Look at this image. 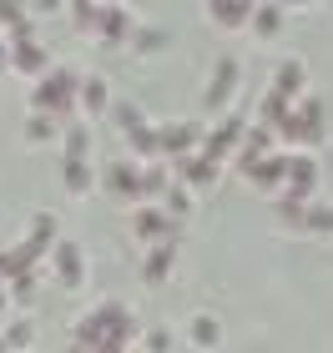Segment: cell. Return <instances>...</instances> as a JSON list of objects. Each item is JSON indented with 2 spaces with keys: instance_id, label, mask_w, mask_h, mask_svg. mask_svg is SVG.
I'll list each match as a JSON object with an SVG mask.
<instances>
[{
  "instance_id": "6da1fadb",
  "label": "cell",
  "mask_w": 333,
  "mask_h": 353,
  "mask_svg": "<svg viewBox=\"0 0 333 353\" xmlns=\"http://www.w3.org/2000/svg\"><path fill=\"white\" fill-rule=\"evenodd\" d=\"M76 91H81V71L71 66H51L41 81H30V111H46L56 121H76Z\"/></svg>"
},
{
  "instance_id": "7a4b0ae2",
  "label": "cell",
  "mask_w": 333,
  "mask_h": 353,
  "mask_svg": "<svg viewBox=\"0 0 333 353\" xmlns=\"http://www.w3.org/2000/svg\"><path fill=\"white\" fill-rule=\"evenodd\" d=\"M111 117H117V132H121L126 147H132L137 162H162V152H157V126L147 121V111L137 101H111Z\"/></svg>"
},
{
  "instance_id": "3957f363",
  "label": "cell",
  "mask_w": 333,
  "mask_h": 353,
  "mask_svg": "<svg viewBox=\"0 0 333 353\" xmlns=\"http://www.w3.org/2000/svg\"><path fill=\"white\" fill-rule=\"evenodd\" d=\"M237 81H243V61H237L232 51H228V56H217V61H212V71H208V86H202V111L222 117V111L232 106V96H237Z\"/></svg>"
},
{
  "instance_id": "277c9868",
  "label": "cell",
  "mask_w": 333,
  "mask_h": 353,
  "mask_svg": "<svg viewBox=\"0 0 333 353\" xmlns=\"http://www.w3.org/2000/svg\"><path fill=\"white\" fill-rule=\"evenodd\" d=\"M323 132H328V126H323V101H319V96H303V101L293 106V117L278 126V137H283V141H293V147H303V152H308V147H319Z\"/></svg>"
},
{
  "instance_id": "5b68a950",
  "label": "cell",
  "mask_w": 333,
  "mask_h": 353,
  "mask_svg": "<svg viewBox=\"0 0 333 353\" xmlns=\"http://www.w3.org/2000/svg\"><path fill=\"white\" fill-rule=\"evenodd\" d=\"M137 26L141 21L121 6V0H101V15H97V30H91V36H97L101 51H121V46H132Z\"/></svg>"
},
{
  "instance_id": "8992f818",
  "label": "cell",
  "mask_w": 333,
  "mask_h": 353,
  "mask_svg": "<svg viewBox=\"0 0 333 353\" xmlns=\"http://www.w3.org/2000/svg\"><path fill=\"white\" fill-rule=\"evenodd\" d=\"M243 137H248V117H243V111H222V117H217V126H212V132L208 137H202V157H208V162H228V157L237 152V147H243Z\"/></svg>"
},
{
  "instance_id": "52a82bcc",
  "label": "cell",
  "mask_w": 333,
  "mask_h": 353,
  "mask_svg": "<svg viewBox=\"0 0 333 353\" xmlns=\"http://www.w3.org/2000/svg\"><path fill=\"white\" fill-rule=\"evenodd\" d=\"M51 278L66 288V293H76V288L86 283V258H81V248H76L71 237H56V248H51Z\"/></svg>"
},
{
  "instance_id": "ba28073f",
  "label": "cell",
  "mask_w": 333,
  "mask_h": 353,
  "mask_svg": "<svg viewBox=\"0 0 333 353\" xmlns=\"http://www.w3.org/2000/svg\"><path fill=\"white\" fill-rule=\"evenodd\" d=\"M51 66H56V61H51V51H46V41L30 36V41H15V46H10V71L26 76V81H41Z\"/></svg>"
},
{
  "instance_id": "9c48e42d",
  "label": "cell",
  "mask_w": 333,
  "mask_h": 353,
  "mask_svg": "<svg viewBox=\"0 0 333 353\" xmlns=\"http://www.w3.org/2000/svg\"><path fill=\"white\" fill-rule=\"evenodd\" d=\"M202 147V126L197 121H167V126H157V152L162 157H187V152H197Z\"/></svg>"
},
{
  "instance_id": "30bf717a",
  "label": "cell",
  "mask_w": 333,
  "mask_h": 353,
  "mask_svg": "<svg viewBox=\"0 0 333 353\" xmlns=\"http://www.w3.org/2000/svg\"><path fill=\"white\" fill-rule=\"evenodd\" d=\"M101 187H106V197H117V202H141V162L132 157V162H111L101 172Z\"/></svg>"
},
{
  "instance_id": "8fae6325",
  "label": "cell",
  "mask_w": 333,
  "mask_h": 353,
  "mask_svg": "<svg viewBox=\"0 0 333 353\" xmlns=\"http://www.w3.org/2000/svg\"><path fill=\"white\" fill-rule=\"evenodd\" d=\"M132 232L141 237V243H172V212L167 207H157V202H141L137 212H132Z\"/></svg>"
},
{
  "instance_id": "7c38bea8",
  "label": "cell",
  "mask_w": 333,
  "mask_h": 353,
  "mask_svg": "<svg viewBox=\"0 0 333 353\" xmlns=\"http://www.w3.org/2000/svg\"><path fill=\"white\" fill-rule=\"evenodd\" d=\"M111 101H117V96H111V81L106 76H81V91H76V111H81L86 121H97V117H111Z\"/></svg>"
},
{
  "instance_id": "4fadbf2b",
  "label": "cell",
  "mask_w": 333,
  "mask_h": 353,
  "mask_svg": "<svg viewBox=\"0 0 333 353\" xmlns=\"http://www.w3.org/2000/svg\"><path fill=\"white\" fill-rule=\"evenodd\" d=\"M268 91L288 96V101L298 106V101H303V96H308V66H303V61H298V56H283L278 66H273V86H268Z\"/></svg>"
},
{
  "instance_id": "5bb4252c",
  "label": "cell",
  "mask_w": 333,
  "mask_h": 353,
  "mask_svg": "<svg viewBox=\"0 0 333 353\" xmlns=\"http://www.w3.org/2000/svg\"><path fill=\"white\" fill-rule=\"evenodd\" d=\"M283 26H288V10H283L278 0H258V6H252V21H248L252 41H278Z\"/></svg>"
},
{
  "instance_id": "9a60e30c",
  "label": "cell",
  "mask_w": 333,
  "mask_h": 353,
  "mask_svg": "<svg viewBox=\"0 0 333 353\" xmlns=\"http://www.w3.org/2000/svg\"><path fill=\"white\" fill-rule=\"evenodd\" d=\"M252 6H258V0H208L202 10H208V21L222 26V30H248Z\"/></svg>"
},
{
  "instance_id": "2e32d148",
  "label": "cell",
  "mask_w": 333,
  "mask_h": 353,
  "mask_svg": "<svg viewBox=\"0 0 333 353\" xmlns=\"http://www.w3.org/2000/svg\"><path fill=\"white\" fill-rule=\"evenodd\" d=\"M172 172H177V182H182V187H212V182H217V162H208L202 152L177 157V162H172Z\"/></svg>"
},
{
  "instance_id": "e0dca14e",
  "label": "cell",
  "mask_w": 333,
  "mask_h": 353,
  "mask_svg": "<svg viewBox=\"0 0 333 353\" xmlns=\"http://www.w3.org/2000/svg\"><path fill=\"white\" fill-rule=\"evenodd\" d=\"M61 162H91V121L61 126Z\"/></svg>"
},
{
  "instance_id": "ac0fdd59",
  "label": "cell",
  "mask_w": 333,
  "mask_h": 353,
  "mask_svg": "<svg viewBox=\"0 0 333 353\" xmlns=\"http://www.w3.org/2000/svg\"><path fill=\"white\" fill-rule=\"evenodd\" d=\"M243 176L252 187H278V182H288V157L283 152H268V157H258L252 167H243Z\"/></svg>"
},
{
  "instance_id": "d6986e66",
  "label": "cell",
  "mask_w": 333,
  "mask_h": 353,
  "mask_svg": "<svg viewBox=\"0 0 333 353\" xmlns=\"http://www.w3.org/2000/svg\"><path fill=\"white\" fill-rule=\"evenodd\" d=\"M273 152V126H248V137H243V147H237V172L252 167L258 157Z\"/></svg>"
},
{
  "instance_id": "ffe728a7",
  "label": "cell",
  "mask_w": 333,
  "mask_h": 353,
  "mask_svg": "<svg viewBox=\"0 0 333 353\" xmlns=\"http://www.w3.org/2000/svg\"><path fill=\"white\" fill-rule=\"evenodd\" d=\"M313 182H319V162H313L308 152H293L288 157V192H313Z\"/></svg>"
},
{
  "instance_id": "44dd1931",
  "label": "cell",
  "mask_w": 333,
  "mask_h": 353,
  "mask_svg": "<svg viewBox=\"0 0 333 353\" xmlns=\"http://www.w3.org/2000/svg\"><path fill=\"white\" fill-rule=\"evenodd\" d=\"M162 51H167V30H162V26H152V21H141V26H137V36H132V56L152 61V56H162Z\"/></svg>"
},
{
  "instance_id": "7402d4cb",
  "label": "cell",
  "mask_w": 333,
  "mask_h": 353,
  "mask_svg": "<svg viewBox=\"0 0 333 353\" xmlns=\"http://www.w3.org/2000/svg\"><path fill=\"white\" fill-rule=\"evenodd\" d=\"M172 263H177V248H172V243H152L147 263H141V278H147V283H162L167 272H172Z\"/></svg>"
},
{
  "instance_id": "603a6c76",
  "label": "cell",
  "mask_w": 333,
  "mask_h": 353,
  "mask_svg": "<svg viewBox=\"0 0 333 353\" xmlns=\"http://www.w3.org/2000/svg\"><path fill=\"white\" fill-rule=\"evenodd\" d=\"M61 126H66V121L46 117V111H30V117H26V141H30V147H46V141L61 137Z\"/></svg>"
},
{
  "instance_id": "cb8c5ba5",
  "label": "cell",
  "mask_w": 333,
  "mask_h": 353,
  "mask_svg": "<svg viewBox=\"0 0 333 353\" xmlns=\"http://www.w3.org/2000/svg\"><path fill=\"white\" fill-rule=\"evenodd\" d=\"M61 187H66L71 197H86V192L97 187V176H91V162H61Z\"/></svg>"
},
{
  "instance_id": "d4e9b609",
  "label": "cell",
  "mask_w": 333,
  "mask_h": 353,
  "mask_svg": "<svg viewBox=\"0 0 333 353\" xmlns=\"http://www.w3.org/2000/svg\"><path fill=\"white\" fill-rule=\"evenodd\" d=\"M66 15H71L76 36H91V30H97V15H101V0H66Z\"/></svg>"
},
{
  "instance_id": "484cf974",
  "label": "cell",
  "mask_w": 333,
  "mask_h": 353,
  "mask_svg": "<svg viewBox=\"0 0 333 353\" xmlns=\"http://www.w3.org/2000/svg\"><path fill=\"white\" fill-rule=\"evenodd\" d=\"M288 117H293V101H288V96H278V91H268V96H263V106H258V121L278 132V126L288 121Z\"/></svg>"
},
{
  "instance_id": "4316f807",
  "label": "cell",
  "mask_w": 333,
  "mask_h": 353,
  "mask_svg": "<svg viewBox=\"0 0 333 353\" xmlns=\"http://www.w3.org/2000/svg\"><path fill=\"white\" fill-rule=\"evenodd\" d=\"M0 339H6L10 353H30V339H36V328H30V318H10V323L0 328Z\"/></svg>"
},
{
  "instance_id": "83f0119b",
  "label": "cell",
  "mask_w": 333,
  "mask_h": 353,
  "mask_svg": "<svg viewBox=\"0 0 333 353\" xmlns=\"http://www.w3.org/2000/svg\"><path fill=\"white\" fill-rule=\"evenodd\" d=\"M56 232H61V222H56V212H36V217H30V232H26V237H36V243H46V248H56Z\"/></svg>"
},
{
  "instance_id": "f1b7e54d",
  "label": "cell",
  "mask_w": 333,
  "mask_h": 353,
  "mask_svg": "<svg viewBox=\"0 0 333 353\" xmlns=\"http://www.w3.org/2000/svg\"><path fill=\"white\" fill-rule=\"evenodd\" d=\"M217 339H222L217 318H208V313H197V318H192V343H197V348H217Z\"/></svg>"
},
{
  "instance_id": "f546056e",
  "label": "cell",
  "mask_w": 333,
  "mask_h": 353,
  "mask_svg": "<svg viewBox=\"0 0 333 353\" xmlns=\"http://www.w3.org/2000/svg\"><path fill=\"white\" fill-rule=\"evenodd\" d=\"M162 202H167V212H172V217H187V212H192V192H187L182 182H172Z\"/></svg>"
},
{
  "instance_id": "4dcf8cb0",
  "label": "cell",
  "mask_w": 333,
  "mask_h": 353,
  "mask_svg": "<svg viewBox=\"0 0 333 353\" xmlns=\"http://www.w3.org/2000/svg\"><path fill=\"white\" fill-rule=\"evenodd\" d=\"M10 298H15V303H36V268L10 278Z\"/></svg>"
},
{
  "instance_id": "1f68e13d",
  "label": "cell",
  "mask_w": 333,
  "mask_h": 353,
  "mask_svg": "<svg viewBox=\"0 0 333 353\" xmlns=\"http://www.w3.org/2000/svg\"><path fill=\"white\" fill-rule=\"evenodd\" d=\"M26 15H30V10H26V0H0V36H6L10 26H21Z\"/></svg>"
},
{
  "instance_id": "d6a6232c",
  "label": "cell",
  "mask_w": 333,
  "mask_h": 353,
  "mask_svg": "<svg viewBox=\"0 0 333 353\" xmlns=\"http://www.w3.org/2000/svg\"><path fill=\"white\" fill-rule=\"evenodd\" d=\"M30 21H41V15H66V0H26Z\"/></svg>"
},
{
  "instance_id": "836d02e7",
  "label": "cell",
  "mask_w": 333,
  "mask_h": 353,
  "mask_svg": "<svg viewBox=\"0 0 333 353\" xmlns=\"http://www.w3.org/2000/svg\"><path fill=\"white\" fill-rule=\"evenodd\" d=\"M308 228H313V232H333V207H313V212H308Z\"/></svg>"
},
{
  "instance_id": "e575fe53",
  "label": "cell",
  "mask_w": 333,
  "mask_h": 353,
  "mask_svg": "<svg viewBox=\"0 0 333 353\" xmlns=\"http://www.w3.org/2000/svg\"><path fill=\"white\" fill-rule=\"evenodd\" d=\"M147 353H167V328H152L147 333Z\"/></svg>"
},
{
  "instance_id": "d590c367",
  "label": "cell",
  "mask_w": 333,
  "mask_h": 353,
  "mask_svg": "<svg viewBox=\"0 0 333 353\" xmlns=\"http://www.w3.org/2000/svg\"><path fill=\"white\" fill-rule=\"evenodd\" d=\"M278 6H283V10H313L319 0H278Z\"/></svg>"
},
{
  "instance_id": "8d00e7d4",
  "label": "cell",
  "mask_w": 333,
  "mask_h": 353,
  "mask_svg": "<svg viewBox=\"0 0 333 353\" xmlns=\"http://www.w3.org/2000/svg\"><path fill=\"white\" fill-rule=\"evenodd\" d=\"M0 71H10V46H6V36H0Z\"/></svg>"
},
{
  "instance_id": "74e56055",
  "label": "cell",
  "mask_w": 333,
  "mask_h": 353,
  "mask_svg": "<svg viewBox=\"0 0 333 353\" xmlns=\"http://www.w3.org/2000/svg\"><path fill=\"white\" fill-rule=\"evenodd\" d=\"M6 303H10V283H0V318H6Z\"/></svg>"
},
{
  "instance_id": "f35d334b",
  "label": "cell",
  "mask_w": 333,
  "mask_h": 353,
  "mask_svg": "<svg viewBox=\"0 0 333 353\" xmlns=\"http://www.w3.org/2000/svg\"><path fill=\"white\" fill-rule=\"evenodd\" d=\"M71 353H91V348H81V343H71Z\"/></svg>"
},
{
  "instance_id": "ab89813d",
  "label": "cell",
  "mask_w": 333,
  "mask_h": 353,
  "mask_svg": "<svg viewBox=\"0 0 333 353\" xmlns=\"http://www.w3.org/2000/svg\"><path fill=\"white\" fill-rule=\"evenodd\" d=\"M0 278H6V252H0Z\"/></svg>"
},
{
  "instance_id": "60d3db41",
  "label": "cell",
  "mask_w": 333,
  "mask_h": 353,
  "mask_svg": "<svg viewBox=\"0 0 333 353\" xmlns=\"http://www.w3.org/2000/svg\"><path fill=\"white\" fill-rule=\"evenodd\" d=\"M0 353H10V348H6V339H0Z\"/></svg>"
}]
</instances>
